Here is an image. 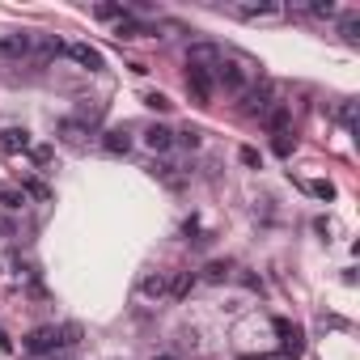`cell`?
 I'll list each match as a JSON object with an SVG mask.
<instances>
[{
    "instance_id": "6da1fadb",
    "label": "cell",
    "mask_w": 360,
    "mask_h": 360,
    "mask_svg": "<svg viewBox=\"0 0 360 360\" xmlns=\"http://www.w3.org/2000/svg\"><path fill=\"white\" fill-rule=\"evenodd\" d=\"M77 335H81V327H38V331H30L22 339V347L34 352V356H47V352H56V347L77 343Z\"/></svg>"
},
{
    "instance_id": "7a4b0ae2",
    "label": "cell",
    "mask_w": 360,
    "mask_h": 360,
    "mask_svg": "<svg viewBox=\"0 0 360 360\" xmlns=\"http://www.w3.org/2000/svg\"><path fill=\"white\" fill-rule=\"evenodd\" d=\"M272 107H280V89H276L272 81H263V77H254L250 89L242 93V115H250V119H267Z\"/></svg>"
},
{
    "instance_id": "3957f363",
    "label": "cell",
    "mask_w": 360,
    "mask_h": 360,
    "mask_svg": "<svg viewBox=\"0 0 360 360\" xmlns=\"http://www.w3.org/2000/svg\"><path fill=\"white\" fill-rule=\"evenodd\" d=\"M250 81H254V68L246 64V60H229V56H221V64L212 68V85H221L225 93H246L250 89Z\"/></svg>"
},
{
    "instance_id": "277c9868",
    "label": "cell",
    "mask_w": 360,
    "mask_h": 360,
    "mask_svg": "<svg viewBox=\"0 0 360 360\" xmlns=\"http://www.w3.org/2000/svg\"><path fill=\"white\" fill-rule=\"evenodd\" d=\"M221 56H225V51H221L217 42H191V47H187V68H195V72H212V68L221 64Z\"/></svg>"
},
{
    "instance_id": "5b68a950",
    "label": "cell",
    "mask_w": 360,
    "mask_h": 360,
    "mask_svg": "<svg viewBox=\"0 0 360 360\" xmlns=\"http://www.w3.org/2000/svg\"><path fill=\"white\" fill-rule=\"evenodd\" d=\"M276 335H280V352H284V356L297 360V356L305 352V335H301V327H292L288 318H276Z\"/></svg>"
},
{
    "instance_id": "8992f818",
    "label": "cell",
    "mask_w": 360,
    "mask_h": 360,
    "mask_svg": "<svg viewBox=\"0 0 360 360\" xmlns=\"http://www.w3.org/2000/svg\"><path fill=\"white\" fill-rule=\"evenodd\" d=\"M64 51H68V60H77V64H81V68H89V72H102V68H107L102 51H97V47H89V42H68Z\"/></svg>"
},
{
    "instance_id": "52a82bcc",
    "label": "cell",
    "mask_w": 360,
    "mask_h": 360,
    "mask_svg": "<svg viewBox=\"0 0 360 360\" xmlns=\"http://www.w3.org/2000/svg\"><path fill=\"white\" fill-rule=\"evenodd\" d=\"M56 136H60V140H64L68 148H85V144H89V127H81L77 119H60Z\"/></svg>"
},
{
    "instance_id": "ba28073f",
    "label": "cell",
    "mask_w": 360,
    "mask_h": 360,
    "mask_svg": "<svg viewBox=\"0 0 360 360\" xmlns=\"http://www.w3.org/2000/svg\"><path fill=\"white\" fill-rule=\"evenodd\" d=\"M187 89L195 93V102H212V72H195V68H187Z\"/></svg>"
},
{
    "instance_id": "9c48e42d",
    "label": "cell",
    "mask_w": 360,
    "mask_h": 360,
    "mask_svg": "<svg viewBox=\"0 0 360 360\" xmlns=\"http://www.w3.org/2000/svg\"><path fill=\"white\" fill-rule=\"evenodd\" d=\"M26 148H30V132L26 127H5L0 132V152L13 157V152H26Z\"/></svg>"
},
{
    "instance_id": "30bf717a",
    "label": "cell",
    "mask_w": 360,
    "mask_h": 360,
    "mask_svg": "<svg viewBox=\"0 0 360 360\" xmlns=\"http://www.w3.org/2000/svg\"><path fill=\"white\" fill-rule=\"evenodd\" d=\"M144 144H148L152 152H170V148H174V132H170L166 123H152V127L144 132Z\"/></svg>"
},
{
    "instance_id": "8fae6325",
    "label": "cell",
    "mask_w": 360,
    "mask_h": 360,
    "mask_svg": "<svg viewBox=\"0 0 360 360\" xmlns=\"http://www.w3.org/2000/svg\"><path fill=\"white\" fill-rule=\"evenodd\" d=\"M166 284H170V276H166V272H148V276L140 280V297L162 301V297H166Z\"/></svg>"
},
{
    "instance_id": "7c38bea8",
    "label": "cell",
    "mask_w": 360,
    "mask_h": 360,
    "mask_svg": "<svg viewBox=\"0 0 360 360\" xmlns=\"http://www.w3.org/2000/svg\"><path fill=\"white\" fill-rule=\"evenodd\" d=\"M102 148L107 152H132V136H127V127H111V132H102Z\"/></svg>"
},
{
    "instance_id": "4fadbf2b",
    "label": "cell",
    "mask_w": 360,
    "mask_h": 360,
    "mask_svg": "<svg viewBox=\"0 0 360 360\" xmlns=\"http://www.w3.org/2000/svg\"><path fill=\"white\" fill-rule=\"evenodd\" d=\"M191 288H195V272H174V276H170V284H166V297L182 301Z\"/></svg>"
},
{
    "instance_id": "5bb4252c",
    "label": "cell",
    "mask_w": 360,
    "mask_h": 360,
    "mask_svg": "<svg viewBox=\"0 0 360 360\" xmlns=\"http://www.w3.org/2000/svg\"><path fill=\"white\" fill-rule=\"evenodd\" d=\"M267 127H272V136H280V132H288V123H292V111L284 107V102H280V107H272L267 111V119H263Z\"/></svg>"
},
{
    "instance_id": "9a60e30c",
    "label": "cell",
    "mask_w": 360,
    "mask_h": 360,
    "mask_svg": "<svg viewBox=\"0 0 360 360\" xmlns=\"http://www.w3.org/2000/svg\"><path fill=\"white\" fill-rule=\"evenodd\" d=\"M77 123L81 127H93V123H102V102H81V115H77Z\"/></svg>"
},
{
    "instance_id": "2e32d148",
    "label": "cell",
    "mask_w": 360,
    "mask_h": 360,
    "mask_svg": "<svg viewBox=\"0 0 360 360\" xmlns=\"http://www.w3.org/2000/svg\"><path fill=\"white\" fill-rule=\"evenodd\" d=\"M305 191H310V195H318V199H327V203L335 199V187H331L327 178H314V182H305Z\"/></svg>"
},
{
    "instance_id": "e0dca14e",
    "label": "cell",
    "mask_w": 360,
    "mask_h": 360,
    "mask_svg": "<svg viewBox=\"0 0 360 360\" xmlns=\"http://www.w3.org/2000/svg\"><path fill=\"white\" fill-rule=\"evenodd\" d=\"M203 280H212V284H221V280H229V263H208V267H203Z\"/></svg>"
},
{
    "instance_id": "ac0fdd59",
    "label": "cell",
    "mask_w": 360,
    "mask_h": 360,
    "mask_svg": "<svg viewBox=\"0 0 360 360\" xmlns=\"http://www.w3.org/2000/svg\"><path fill=\"white\" fill-rule=\"evenodd\" d=\"M148 170L157 174V178L166 182V187H182V178H178V174H174V166H166V162H162V166H148Z\"/></svg>"
},
{
    "instance_id": "d6986e66",
    "label": "cell",
    "mask_w": 360,
    "mask_h": 360,
    "mask_svg": "<svg viewBox=\"0 0 360 360\" xmlns=\"http://www.w3.org/2000/svg\"><path fill=\"white\" fill-rule=\"evenodd\" d=\"M272 148H276V152H280V157H288V152H292V148H297V140H292V132H280V136H276V140H272Z\"/></svg>"
},
{
    "instance_id": "ffe728a7",
    "label": "cell",
    "mask_w": 360,
    "mask_h": 360,
    "mask_svg": "<svg viewBox=\"0 0 360 360\" xmlns=\"http://www.w3.org/2000/svg\"><path fill=\"white\" fill-rule=\"evenodd\" d=\"M305 13L310 17H335V5L331 0H314V5H305Z\"/></svg>"
},
{
    "instance_id": "44dd1931",
    "label": "cell",
    "mask_w": 360,
    "mask_h": 360,
    "mask_svg": "<svg viewBox=\"0 0 360 360\" xmlns=\"http://www.w3.org/2000/svg\"><path fill=\"white\" fill-rule=\"evenodd\" d=\"M339 30H343V38H347V42H356V38H360V17H356V13H347Z\"/></svg>"
},
{
    "instance_id": "7402d4cb",
    "label": "cell",
    "mask_w": 360,
    "mask_h": 360,
    "mask_svg": "<svg viewBox=\"0 0 360 360\" xmlns=\"http://www.w3.org/2000/svg\"><path fill=\"white\" fill-rule=\"evenodd\" d=\"M174 144H187V148H199V127H182V132H174Z\"/></svg>"
},
{
    "instance_id": "603a6c76",
    "label": "cell",
    "mask_w": 360,
    "mask_h": 360,
    "mask_svg": "<svg viewBox=\"0 0 360 360\" xmlns=\"http://www.w3.org/2000/svg\"><path fill=\"white\" fill-rule=\"evenodd\" d=\"M144 107H152V111H170L174 102H170L166 93H144Z\"/></svg>"
},
{
    "instance_id": "cb8c5ba5",
    "label": "cell",
    "mask_w": 360,
    "mask_h": 360,
    "mask_svg": "<svg viewBox=\"0 0 360 360\" xmlns=\"http://www.w3.org/2000/svg\"><path fill=\"white\" fill-rule=\"evenodd\" d=\"M26 203V191H5V208H22Z\"/></svg>"
},
{
    "instance_id": "d4e9b609",
    "label": "cell",
    "mask_w": 360,
    "mask_h": 360,
    "mask_svg": "<svg viewBox=\"0 0 360 360\" xmlns=\"http://www.w3.org/2000/svg\"><path fill=\"white\" fill-rule=\"evenodd\" d=\"M152 360H178V356H152Z\"/></svg>"
}]
</instances>
